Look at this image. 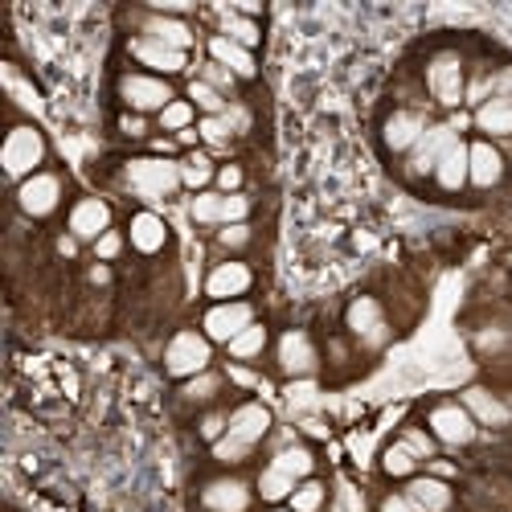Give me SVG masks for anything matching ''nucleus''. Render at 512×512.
Returning <instances> with one entry per match:
<instances>
[{
	"label": "nucleus",
	"instance_id": "obj_1",
	"mask_svg": "<svg viewBox=\"0 0 512 512\" xmlns=\"http://www.w3.org/2000/svg\"><path fill=\"white\" fill-rule=\"evenodd\" d=\"M123 185L144 201H164L181 189V164L168 156H136L123 164Z\"/></svg>",
	"mask_w": 512,
	"mask_h": 512
},
{
	"label": "nucleus",
	"instance_id": "obj_2",
	"mask_svg": "<svg viewBox=\"0 0 512 512\" xmlns=\"http://www.w3.org/2000/svg\"><path fill=\"white\" fill-rule=\"evenodd\" d=\"M209 361H213V340H209L205 332H197V328L177 332L173 340H168V349H164V369H168V377H181V381L205 373Z\"/></svg>",
	"mask_w": 512,
	"mask_h": 512
},
{
	"label": "nucleus",
	"instance_id": "obj_3",
	"mask_svg": "<svg viewBox=\"0 0 512 512\" xmlns=\"http://www.w3.org/2000/svg\"><path fill=\"white\" fill-rule=\"evenodd\" d=\"M426 91L439 107H459L467 95V74H463V58L455 50H439L431 62H426Z\"/></svg>",
	"mask_w": 512,
	"mask_h": 512
},
{
	"label": "nucleus",
	"instance_id": "obj_4",
	"mask_svg": "<svg viewBox=\"0 0 512 512\" xmlns=\"http://www.w3.org/2000/svg\"><path fill=\"white\" fill-rule=\"evenodd\" d=\"M119 99L132 115H160L168 103H173V87H168V78L160 74H123L119 78Z\"/></svg>",
	"mask_w": 512,
	"mask_h": 512
},
{
	"label": "nucleus",
	"instance_id": "obj_5",
	"mask_svg": "<svg viewBox=\"0 0 512 512\" xmlns=\"http://www.w3.org/2000/svg\"><path fill=\"white\" fill-rule=\"evenodd\" d=\"M46 160V140H41L37 127H13L9 140H5V173L13 181H29L37 177V164Z\"/></svg>",
	"mask_w": 512,
	"mask_h": 512
},
{
	"label": "nucleus",
	"instance_id": "obj_6",
	"mask_svg": "<svg viewBox=\"0 0 512 512\" xmlns=\"http://www.w3.org/2000/svg\"><path fill=\"white\" fill-rule=\"evenodd\" d=\"M426 426H431L435 443H443V447H467V443H476V431H480V422L467 414L463 402H439L426 414Z\"/></svg>",
	"mask_w": 512,
	"mask_h": 512
},
{
	"label": "nucleus",
	"instance_id": "obj_7",
	"mask_svg": "<svg viewBox=\"0 0 512 512\" xmlns=\"http://www.w3.org/2000/svg\"><path fill=\"white\" fill-rule=\"evenodd\" d=\"M459 144V132L451 123H431L422 132V140L410 148V160H406V173L410 177H435V168H439V160L451 152Z\"/></svg>",
	"mask_w": 512,
	"mask_h": 512
},
{
	"label": "nucleus",
	"instance_id": "obj_8",
	"mask_svg": "<svg viewBox=\"0 0 512 512\" xmlns=\"http://www.w3.org/2000/svg\"><path fill=\"white\" fill-rule=\"evenodd\" d=\"M345 324H349V332L361 340L365 349H381V345H386V340H390L386 312H381V304L373 300V295H361V300H353V304H349Z\"/></svg>",
	"mask_w": 512,
	"mask_h": 512
},
{
	"label": "nucleus",
	"instance_id": "obj_9",
	"mask_svg": "<svg viewBox=\"0 0 512 512\" xmlns=\"http://www.w3.org/2000/svg\"><path fill=\"white\" fill-rule=\"evenodd\" d=\"M275 361L287 377H312L320 369V353L312 345V336L304 328H287L279 336V349H275Z\"/></svg>",
	"mask_w": 512,
	"mask_h": 512
},
{
	"label": "nucleus",
	"instance_id": "obj_10",
	"mask_svg": "<svg viewBox=\"0 0 512 512\" xmlns=\"http://www.w3.org/2000/svg\"><path fill=\"white\" fill-rule=\"evenodd\" d=\"M17 205L29 218H50V213L62 205V177L58 173H37L29 181L17 185Z\"/></svg>",
	"mask_w": 512,
	"mask_h": 512
},
{
	"label": "nucleus",
	"instance_id": "obj_11",
	"mask_svg": "<svg viewBox=\"0 0 512 512\" xmlns=\"http://www.w3.org/2000/svg\"><path fill=\"white\" fill-rule=\"evenodd\" d=\"M254 324V308L246 300H230V304H213L201 320V332L209 340H218V345H230L238 332H246Z\"/></svg>",
	"mask_w": 512,
	"mask_h": 512
},
{
	"label": "nucleus",
	"instance_id": "obj_12",
	"mask_svg": "<svg viewBox=\"0 0 512 512\" xmlns=\"http://www.w3.org/2000/svg\"><path fill=\"white\" fill-rule=\"evenodd\" d=\"M250 283H254V271L246 263L230 259V263H218L205 275V295L218 300V304H230V300H242V295L250 291Z\"/></svg>",
	"mask_w": 512,
	"mask_h": 512
},
{
	"label": "nucleus",
	"instance_id": "obj_13",
	"mask_svg": "<svg viewBox=\"0 0 512 512\" xmlns=\"http://www.w3.org/2000/svg\"><path fill=\"white\" fill-rule=\"evenodd\" d=\"M254 504V492L238 476H218L201 488V508L205 512H246Z\"/></svg>",
	"mask_w": 512,
	"mask_h": 512
},
{
	"label": "nucleus",
	"instance_id": "obj_14",
	"mask_svg": "<svg viewBox=\"0 0 512 512\" xmlns=\"http://www.w3.org/2000/svg\"><path fill=\"white\" fill-rule=\"evenodd\" d=\"M500 181H504V156H500V148L488 144V140L467 144V185L492 189Z\"/></svg>",
	"mask_w": 512,
	"mask_h": 512
},
{
	"label": "nucleus",
	"instance_id": "obj_15",
	"mask_svg": "<svg viewBox=\"0 0 512 512\" xmlns=\"http://www.w3.org/2000/svg\"><path fill=\"white\" fill-rule=\"evenodd\" d=\"M107 230H111V205H107V201L82 197V201L70 209V234H74L78 242H99Z\"/></svg>",
	"mask_w": 512,
	"mask_h": 512
},
{
	"label": "nucleus",
	"instance_id": "obj_16",
	"mask_svg": "<svg viewBox=\"0 0 512 512\" xmlns=\"http://www.w3.org/2000/svg\"><path fill=\"white\" fill-rule=\"evenodd\" d=\"M230 439L246 443V447H259L271 435V410L263 402H242L238 410H230Z\"/></svg>",
	"mask_w": 512,
	"mask_h": 512
},
{
	"label": "nucleus",
	"instance_id": "obj_17",
	"mask_svg": "<svg viewBox=\"0 0 512 512\" xmlns=\"http://www.w3.org/2000/svg\"><path fill=\"white\" fill-rule=\"evenodd\" d=\"M127 50L140 66H148L152 74H181L189 66V54L185 50H173V46H160L152 37H132L127 41Z\"/></svg>",
	"mask_w": 512,
	"mask_h": 512
},
{
	"label": "nucleus",
	"instance_id": "obj_18",
	"mask_svg": "<svg viewBox=\"0 0 512 512\" xmlns=\"http://www.w3.org/2000/svg\"><path fill=\"white\" fill-rule=\"evenodd\" d=\"M426 127H431V123H426L422 111L402 107V111H394V115L386 119V127H381V140H386L390 152H406V156H410V148L422 140Z\"/></svg>",
	"mask_w": 512,
	"mask_h": 512
},
{
	"label": "nucleus",
	"instance_id": "obj_19",
	"mask_svg": "<svg viewBox=\"0 0 512 512\" xmlns=\"http://www.w3.org/2000/svg\"><path fill=\"white\" fill-rule=\"evenodd\" d=\"M418 512H451V504H455V492H451V484L447 480H439V476H414L410 484H406V492H402Z\"/></svg>",
	"mask_w": 512,
	"mask_h": 512
},
{
	"label": "nucleus",
	"instance_id": "obj_20",
	"mask_svg": "<svg viewBox=\"0 0 512 512\" xmlns=\"http://www.w3.org/2000/svg\"><path fill=\"white\" fill-rule=\"evenodd\" d=\"M209 62L226 66L234 78H254V74H259V62H254V54L246 46H238V41L222 37V33L209 37Z\"/></svg>",
	"mask_w": 512,
	"mask_h": 512
},
{
	"label": "nucleus",
	"instance_id": "obj_21",
	"mask_svg": "<svg viewBox=\"0 0 512 512\" xmlns=\"http://www.w3.org/2000/svg\"><path fill=\"white\" fill-rule=\"evenodd\" d=\"M140 37H152V41H160V46H173V50H185V54L193 46V29L177 17H164V13H148L144 25H140Z\"/></svg>",
	"mask_w": 512,
	"mask_h": 512
},
{
	"label": "nucleus",
	"instance_id": "obj_22",
	"mask_svg": "<svg viewBox=\"0 0 512 512\" xmlns=\"http://www.w3.org/2000/svg\"><path fill=\"white\" fill-rule=\"evenodd\" d=\"M127 238H132V246H136L140 254H160L164 242H168V226H164L160 213L140 209L136 218H132V226H127Z\"/></svg>",
	"mask_w": 512,
	"mask_h": 512
},
{
	"label": "nucleus",
	"instance_id": "obj_23",
	"mask_svg": "<svg viewBox=\"0 0 512 512\" xmlns=\"http://www.w3.org/2000/svg\"><path fill=\"white\" fill-rule=\"evenodd\" d=\"M459 402L467 406V414H472L476 422H484V426H508V418H512V410H508L492 390H484V386L463 390V398H459Z\"/></svg>",
	"mask_w": 512,
	"mask_h": 512
},
{
	"label": "nucleus",
	"instance_id": "obj_24",
	"mask_svg": "<svg viewBox=\"0 0 512 512\" xmlns=\"http://www.w3.org/2000/svg\"><path fill=\"white\" fill-rule=\"evenodd\" d=\"M484 136H496V140H512V103L508 99H488L484 107H476V119H472Z\"/></svg>",
	"mask_w": 512,
	"mask_h": 512
},
{
	"label": "nucleus",
	"instance_id": "obj_25",
	"mask_svg": "<svg viewBox=\"0 0 512 512\" xmlns=\"http://www.w3.org/2000/svg\"><path fill=\"white\" fill-rule=\"evenodd\" d=\"M435 185H439L443 193H459V189L467 185V144H463V140L439 160V168H435Z\"/></svg>",
	"mask_w": 512,
	"mask_h": 512
},
{
	"label": "nucleus",
	"instance_id": "obj_26",
	"mask_svg": "<svg viewBox=\"0 0 512 512\" xmlns=\"http://www.w3.org/2000/svg\"><path fill=\"white\" fill-rule=\"evenodd\" d=\"M279 472H287L291 480H312V472H316V455L304 447V443H291V447H283L275 459H271Z\"/></svg>",
	"mask_w": 512,
	"mask_h": 512
},
{
	"label": "nucleus",
	"instance_id": "obj_27",
	"mask_svg": "<svg viewBox=\"0 0 512 512\" xmlns=\"http://www.w3.org/2000/svg\"><path fill=\"white\" fill-rule=\"evenodd\" d=\"M300 488V480H291L287 472H279L275 463H267L259 472V484H254V492H259L267 504H279V500H291V492Z\"/></svg>",
	"mask_w": 512,
	"mask_h": 512
},
{
	"label": "nucleus",
	"instance_id": "obj_28",
	"mask_svg": "<svg viewBox=\"0 0 512 512\" xmlns=\"http://www.w3.org/2000/svg\"><path fill=\"white\" fill-rule=\"evenodd\" d=\"M267 336H271V332H267L259 320H254L246 332H238V336L230 340L226 349H230V357H234V361H242V365H246V361H254V357H263V349H267Z\"/></svg>",
	"mask_w": 512,
	"mask_h": 512
},
{
	"label": "nucleus",
	"instance_id": "obj_29",
	"mask_svg": "<svg viewBox=\"0 0 512 512\" xmlns=\"http://www.w3.org/2000/svg\"><path fill=\"white\" fill-rule=\"evenodd\" d=\"M222 37H230V41H238V46L254 50L263 41V29L254 25L250 17H242L238 9H222Z\"/></svg>",
	"mask_w": 512,
	"mask_h": 512
},
{
	"label": "nucleus",
	"instance_id": "obj_30",
	"mask_svg": "<svg viewBox=\"0 0 512 512\" xmlns=\"http://www.w3.org/2000/svg\"><path fill=\"white\" fill-rule=\"evenodd\" d=\"M189 213H193L197 226H226V193H209V189L197 193Z\"/></svg>",
	"mask_w": 512,
	"mask_h": 512
},
{
	"label": "nucleus",
	"instance_id": "obj_31",
	"mask_svg": "<svg viewBox=\"0 0 512 512\" xmlns=\"http://www.w3.org/2000/svg\"><path fill=\"white\" fill-rule=\"evenodd\" d=\"M209 181H218V168H213V160H209L205 152H193L189 160H181V185L205 193Z\"/></svg>",
	"mask_w": 512,
	"mask_h": 512
},
{
	"label": "nucleus",
	"instance_id": "obj_32",
	"mask_svg": "<svg viewBox=\"0 0 512 512\" xmlns=\"http://www.w3.org/2000/svg\"><path fill=\"white\" fill-rule=\"evenodd\" d=\"M414 467H418V459L410 455V447L402 439L394 447H386V455H381V472L394 476V480H414Z\"/></svg>",
	"mask_w": 512,
	"mask_h": 512
},
{
	"label": "nucleus",
	"instance_id": "obj_33",
	"mask_svg": "<svg viewBox=\"0 0 512 512\" xmlns=\"http://www.w3.org/2000/svg\"><path fill=\"white\" fill-rule=\"evenodd\" d=\"M218 394H222V377L213 373V369H205V373L189 377V381H185V390H181V398H185V402H213Z\"/></svg>",
	"mask_w": 512,
	"mask_h": 512
},
{
	"label": "nucleus",
	"instance_id": "obj_34",
	"mask_svg": "<svg viewBox=\"0 0 512 512\" xmlns=\"http://www.w3.org/2000/svg\"><path fill=\"white\" fill-rule=\"evenodd\" d=\"M193 111H197V107H193L189 99H173V103H168V107L156 115V119H160V132H177V136L189 132V127H193Z\"/></svg>",
	"mask_w": 512,
	"mask_h": 512
},
{
	"label": "nucleus",
	"instance_id": "obj_35",
	"mask_svg": "<svg viewBox=\"0 0 512 512\" xmlns=\"http://www.w3.org/2000/svg\"><path fill=\"white\" fill-rule=\"evenodd\" d=\"M189 103H193V107H201L205 115H222V111L230 107V99H226V95H218V91H213L209 82H201V78H193V82H189Z\"/></svg>",
	"mask_w": 512,
	"mask_h": 512
},
{
	"label": "nucleus",
	"instance_id": "obj_36",
	"mask_svg": "<svg viewBox=\"0 0 512 512\" xmlns=\"http://www.w3.org/2000/svg\"><path fill=\"white\" fill-rule=\"evenodd\" d=\"M324 500H328V492H324V484L320 480H300V488L291 492V508L295 512H320L324 508Z\"/></svg>",
	"mask_w": 512,
	"mask_h": 512
},
{
	"label": "nucleus",
	"instance_id": "obj_37",
	"mask_svg": "<svg viewBox=\"0 0 512 512\" xmlns=\"http://www.w3.org/2000/svg\"><path fill=\"white\" fill-rule=\"evenodd\" d=\"M197 136H201L209 148H230L234 127L226 123V115H205V119L197 123Z\"/></svg>",
	"mask_w": 512,
	"mask_h": 512
},
{
	"label": "nucleus",
	"instance_id": "obj_38",
	"mask_svg": "<svg viewBox=\"0 0 512 512\" xmlns=\"http://www.w3.org/2000/svg\"><path fill=\"white\" fill-rule=\"evenodd\" d=\"M402 443L410 447V455H414L418 463H431V459H435V435L418 431V426H410V431H402Z\"/></svg>",
	"mask_w": 512,
	"mask_h": 512
},
{
	"label": "nucleus",
	"instance_id": "obj_39",
	"mask_svg": "<svg viewBox=\"0 0 512 512\" xmlns=\"http://www.w3.org/2000/svg\"><path fill=\"white\" fill-rule=\"evenodd\" d=\"M250 451L254 447H246V443H238L230 435H222L218 443H213V459H218V463H242V459H250Z\"/></svg>",
	"mask_w": 512,
	"mask_h": 512
},
{
	"label": "nucleus",
	"instance_id": "obj_40",
	"mask_svg": "<svg viewBox=\"0 0 512 512\" xmlns=\"http://www.w3.org/2000/svg\"><path fill=\"white\" fill-rule=\"evenodd\" d=\"M201 82H209V87H213V91H218V95H230L238 78H234V74H230L226 66H218V62H209V66L201 70Z\"/></svg>",
	"mask_w": 512,
	"mask_h": 512
},
{
	"label": "nucleus",
	"instance_id": "obj_41",
	"mask_svg": "<svg viewBox=\"0 0 512 512\" xmlns=\"http://www.w3.org/2000/svg\"><path fill=\"white\" fill-rule=\"evenodd\" d=\"M197 431H201V439H209V443H218L226 431H230V414H222V410H213V414H205L201 422H197Z\"/></svg>",
	"mask_w": 512,
	"mask_h": 512
},
{
	"label": "nucleus",
	"instance_id": "obj_42",
	"mask_svg": "<svg viewBox=\"0 0 512 512\" xmlns=\"http://www.w3.org/2000/svg\"><path fill=\"white\" fill-rule=\"evenodd\" d=\"M222 115H226V123L234 127V136H246L250 127H254V115H250V107H246V103H230Z\"/></svg>",
	"mask_w": 512,
	"mask_h": 512
},
{
	"label": "nucleus",
	"instance_id": "obj_43",
	"mask_svg": "<svg viewBox=\"0 0 512 512\" xmlns=\"http://www.w3.org/2000/svg\"><path fill=\"white\" fill-rule=\"evenodd\" d=\"M119 250H123V234H119V230H107V234L95 242L99 263H111V259H119Z\"/></svg>",
	"mask_w": 512,
	"mask_h": 512
},
{
	"label": "nucleus",
	"instance_id": "obj_44",
	"mask_svg": "<svg viewBox=\"0 0 512 512\" xmlns=\"http://www.w3.org/2000/svg\"><path fill=\"white\" fill-rule=\"evenodd\" d=\"M218 242H222L226 250H246V246H250V226H246V222H242V226H222Z\"/></svg>",
	"mask_w": 512,
	"mask_h": 512
},
{
	"label": "nucleus",
	"instance_id": "obj_45",
	"mask_svg": "<svg viewBox=\"0 0 512 512\" xmlns=\"http://www.w3.org/2000/svg\"><path fill=\"white\" fill-rule=\"evenodd\" d=\"M242 181H246V173H242L238 164H222L218 168V193H238Z\"/></svg>",
	"mask_w": 512,
	"mask_h": 512
},
{
	"label": "nucleus",
	"instance_id": "obj_46",
	"mask_svg": "<svg viewBox=\"0 0 512 512\" xmlns=\"http://www.w3.org/2000/svg\"><path fill=\"white\" fill-rule=\"evenodd\" d=\"M488 87H492V99H508V103H512V66H500V70L488 78Z\"/></svg>",
	"mask_w": 512,
	"mask_h": 512
},
{
	"label": "nucleus",
	"instance_id": "obj_47",
	"mask_svg": "<svg viewBox=\"0 0 512 512\" xmlns=\"http://www.w3.org/2000/svg\"><path fill=\"white\" fill-rule=\"evenodd\" d=\"M119 132H123V136H132V140H140V136L148 132V119H144V115H132V111H127V115L119 119Z\"/></svg>",
	"mask_w": 512,
	"mask_h": 512
},
{
	"label": "nucleus",
	"instance_id": "obj_48",
	"mask_svg": "<svg viewBox=\"0 0 512 512\" xmlns=\"http://www.w3.org/2000/svg\"><path fill=\"white\" fill-rule=\"evenodd\" d=\"M377 512H418V508H414L406 496H386V500H381V508H377Z\"/></svg>",
	"mask_w": 512,
	"mask_h": 512
},
{
	"label": "nucleus",
	"instance_id": "obj_49",
	"mask_svg": "<svg viewBox=\"0 0 512 512\" xmlns=\"http://www.w3.org/2000/svg\"><path fill=\"white\" fill-rule=\"evenodd\" d=\"M58 254H62V259H74V254H78V238L74 234H62L58 238Z\"/></svg>",
	"mask_w": 512,
	"mask_h": 512
},
{
	"label": "nucleus",
	"instance_id": "obj_50",
	"mask_svg": "<svg viewBox=\"0 0 512 512\" xmlns=\"http://www.w3.org/2000/svg\"><path fill=\"white\" fill-rule=\"evenodd\" d=\"M431 476H439V480H451V476H455V467H451V463H443V459H431Z\"/></svg>",
	"mask_w": 512,
	"mask_h": 512
},
{
	"label": "nucleus",
	"instance_id": "obj_51",
	"mask_svg": "<svg viewBox=\"0 0 512 512\" xmlns=\"http://www.w3.org/2000/svg\"><path fill=\"white\" fill-rule=\"evenodd\" d=\"M107 279H111V271H107L103 263H99V267H91V283H95V287H103Z\"/></svg>",
	"mask_w": 512,
	"mask_h": 512
},
{
	"label": "nucleus",
	"instance_id": "obj_52",
	"mask_svg": "<svg viewBox=\"0 0 512 512\" xmlns=\"http://www.w3.org/2000/svg\"><path fill=\"white\" fill-rule=\"evenodd\" d=\"M230 377H234V381H242V386H250V381H254V377H250V373H246V369H238V365H234V369H230Z\"/></svg>",
	"mask_w": 512,
	"mask_h": 512
},
{
	"label": "nucleus",
	"instance_id": "obj_53",
	"mask_svg": "<svg viewBox=\"0 0 512 512\" xmlns=\"http://www.w3.org/2000/svg\"><path fill=\"white\" fill-rule=\"evenodd\" d=\"M177 140H181V144H197V140H201V136H197V132H193V127H189V132H181V136H177Z\"/></svg>",
	"mask_w": 512,
	"mask_h": 512
},
{
	"label": "nucleus",
	"instance_id": "obj_54",
	"mask_svg": "<svg viewBox=\"0 0 512 512\" xmlns=\"http://www.w3.org/2000/svg\"><path fill=\"white\" fill-rule=\"evenodd\" d=\"M271 512H295V508H291V504H287V508H271Z\"/></svg>",
	"mask_w": 512,
	"mask_h": 512
}]
</instances>
